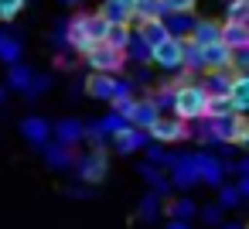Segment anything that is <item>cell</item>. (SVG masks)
<instances>
[{
	"label": "cell",
	"instance_id": "db71d44e",
	"mask_svg": "<svg viewBox=\"0 0 249 229\" xmlns=\"http://www.w3.org/2000/svg\"><path fill=\"white\" fill-rule=\"evenodd\" d=\"M120 4H123V7H133V0H120Z\"/></svg>",
	"mask_w": 249,
	"mask_h": 229
},
{
	"label": "cell",
	"instance_id": "277c9868",
	"mask_svg": "<svg viewBox=\"0 0 249 229\" xmlns=\"http://www.w3.org/2000/svg\"><path fill=\"white\" fill-rule=\"evenodd\" d=\"M72 168H75V174H79L82 185H99L106 178V171H109V157H106V151H92L89 147L82 157L72 161Z\"/></svg>",
	"mask_w": 249,
	"mask_h": 229
},
{
	"label": "cell",
	"instance_id": "1f68e13d",
	"mask_svg": "<svg viewBox=\"0 0 249 229\" xmlns=\"http://www.w3.org/2000/svg\"><path fill=\"white\" fill-rule=\"evenodd\" d=\"M215 188H218V198H215L218 209H235V205L242 202V195H239L235 185H225V181H222V185H215Z\"/></svg>",
	"mask_w": 249,
	"mask_h": 229
},
{
	"label": "cell",
	"instance_id": "c3c4849f",
	"mask_svg": "<svg viewBox=\"0 0 249 229\" xmlns=\"http://www.w3.org/2000/svg\"><path fill=\"white\" fill-rule=\"evenodd\" d=\"M52 45H55V48H65V35L55 31V35H52Z\"/></svg>",
	"mask_w": 249,
	"mask_h": 229
},
{
	"label": "cell",
	"instance_id": "f546056e",
	"mask_svg": "<svg viewBox=\"0 0 249 229\" xmlns=\"http://www.w3.org/2000/svg\"><path fill=\"white\" fill-rule=\"evenodd\" d=\"M130 14H133V21H150V18H160V0H133Z\"/></svg>",
	"mask_w": 249,
	"mask_h": 229
},
{
	"label": "cell",
	"instance_id": "9c48e42d",
	"mask_svg": "<svg viewBox=\"0 0 249 229\" xmlns=\"http://www.w3.org/2000/svg\"><path fill=\"white\" fill-rule=\"evenodd\" d=\"M62 35H65V48H72L75 55H82L89 45H96L92 38H89V28H86V14H75V18H69V24L62 28Z\"/></svg>",
	"mask_w": 249,
	"mask_h": 229
},
{
	"label": "cell",
	"instance_id": "bcb514c9",
	"mask_svg": "<svg viewBox=\"0 0 249 229\" xmlns=\"http://www.w3.org/2000/svg\"><path fill=\"white\" fill-rule=\"evenodd\" d=\"M232 174H239V178H242V174H249V157H239V161L232 164Z\"/></svg>",
	"mask_w": 249,
	"mask_h": 229
},
{
	"label": "cell",
	"instance_id": "8992f818",
	"mask_svg": "<svg viewBox=\"0 0 249 229\" xmlns=\"http://www.w3.org/2000/svg\"><path fill=\"white\" fill-rule=\"evenodd\" d=\"M147 130H140V127H133V123H123L113 137H109V144H113V151L116 154H137V151H143L147 147Z\"/></svg>",
	"mask_w": 249,
	"mask_h": 229
},
{
	"label": "cell",
	"instance_id": "816d5d0a",
	"mask_svg": "<svg viewBox=\"0 0 249 229\" xmlns=\"http://www.w3.org/2000/svg\"><path fill=\"white\" fill-rule=\"evenodd\" d=\"M62 4H69V7H75V4H82V0H62Z\"/></svg>",
	"mask_w": 249,
	"mask_h": 229
},
{
	"label": "cell",
	"instance_id": "ba28073f",
	"mask_svg": "<svg viewBox=\"0 0 249 229\" xmlns=\"http://www.w3.org/2000/svg\"><path fill=\"white\" fill-rule=\"evenodd\" d=\"M167 181H171V188H178V191H188V188L198 185V171H195V164H191V154H174Z\"/></svg>",
	"mask_w": 249,
	"mask_h": 229
},
{
	"label": "cell",
	"instance_id": "e575fe53",
	"mask_svg": "<svg viewBox=\"0 0 249 229\" xmlns=\"http://www.w3.org/2000/svg\"><path fill=\"white\" fill-rule=\"evenodd\" d=\"M198 0H160V18L164 14H195Z\"/></svg>",
	"mask_w": 249,
	"mask_h": 229
},
{
	"label": "cell",
	"instance_id": "d590c367",
	"mask_svg": "<svg viewBox=\"0 0 249 229\" xmlns=\"http://www.w3.org/2000/svg\"><path fill=\"white\" fill-rule=\"evenodd\" d=\"M24 7H28V0H0V21L11 24L14 18H21Z\"/></svg>",
	"mask_w": 249,
	"mask_h": 229
},
{
	"label": "cell",
	"instance_id": "ffe728a7",
	"mask_svg": "<svg viewBox=\"0 0 249 229\" xmlns=\"http://www.w3.org/2000/svg\"><path fill=\"white\" fill-rule=\"evenodd\" d=\"M123 58H126V65H147V58H150V45L133 31L130 41H126V48H123Z\"/></svg>",
	"mask_w": 249,
	"mask_h": 229
},
{
	"label": "cell",
	"instance_id": "7a4b0ae2",
	"mask_svg": "<svg viewBox=\"0 0 249 229\" xmlns=\"http://www.w3.org/2000/svg\"><path fill=\"white\" fill-rule=\"evenodd\" d=\"M147 137L154 140V144H184V140H191V123L188 120H181V116H167V113H160L150 127H147Z\"/></svg>",
	"mask_w": 249,
	"mask_h": 229
},
{
	"label": "cell",
	"instance_id": "d4e9b609",
	"mask_svg": "<svg viewBox=\"0 0 249 229\" xmlns=\"http://www.w3.org/2000/svg\"><path fill=\"white\" fill-rule=\"evenodd\" d=\"M160 21H164L167 35H174V38H184V35L191 31V24H195V14H164Z\"/></svg>",
	"mask_w": 249,
	"mask_h": 229
},
{
	"label": "cell",
	"instance_id": "44dd1931",
	"mask_svg": "<svg viewBox=\"0 0 249 229\" xmlns=\"http://www.w3.org/2000/svg\"><path fill=\"white\" fill-rule=\"evenodd\" d=\"M86 93H89L92 99L109 103V96H113V76H106V72H92V76L86 79Z\"/></svg>",
	"mask_w": 249,
	"mask_h": 229
},
{
	"label": "cell",
	"instance_id": "836d02e7",
	"mask_svg": "<svg viewBox=\"0 0 249 229\" xmlns=\"http://www.w3.org/2000/svg\"><path fill=\"white\" fill-rule=\"evenodd\" d=\"M225 21L249 24V0H229V4H225Z\"/></svg>",
	"mask_w": 249,
	"mask_h": 229
},
{
	"label": "cell",
	"instance_id": "4316f807",
	"mask_svg": "<svg viewBox=\"0 0 249 229\" xmlns=\"http://www.w3.org/2000/svg\"><path fill=\"white\" fill-rule=\"evenodd\" d=\"M174 89H178V82H164V86H157L147 99L160 110V113H171V103H174Z\"/></svg>",
	"mask_w": 249,
	"mask_h": 229
},
{
	"label": "cell",
	"instance_id": "7dc6e473",
	"mask_svg": "<svg viewBox=\"0 0 249 229\" xmlns=\"http://www.w3.org/2000/svg\"><path fill=\"white\" fill-rule=\"evenodd\" d=\"M164 229H191V219H171Z\"/></svg>",
	"mask_w": 249,
	"mask_h": 229
},
{
	"label": "cell",
	"instance_id": "30bf717a",
	"mask_svg": "<svg viewBox=\"0 0 249 229\" xmlns=\"http://www.w3.org/2000/svg\"><path fill=\"white\" fill-rule=\"evenodd\" d=\"M232 65V48L218 38L212 45H201V69H229Z\"/></svg>",
	"mask_w": 249,
	"mask_h": 229
},
{
	"label": "cell",
	"instance_id": "f5cc1de1",
	"mask_svg": "<svg viewBox=\"0 0 249 229\" xmlns=\"http://www.w3.org/2000/svg\"><path fill=\"white\" fill-rule=\"evenodd\" d=\"M4 99H7V89H4V86H0V103H4Z\"/></svg>",
	"mask_w": 249,
	"mask_h": 229
},
{
	"label": "cell",
	"instance_id": "d6a6232c",
	"mask_svg": "<svg viewBox=\"0 0 249 229\" xmlns=\"http://www.w3.org/2000/svg\"><path fill=\"white\" fill-rule=\"evenodd\" d=\"M82 140H89L92 151H106V147H109V137H106L96 123H86V127H82Z\"/></svg>",
	"mask_w": 249,
	"mask_h": 229
},
{
	"label": "cell",
	"instance_id": "60d3db41",
	"mask_svg": "<svg viewBox=\"0 0 249 229\" xmlns=\"http://www.w3.org/2000/svg\"><path fill=\"white\" fill-rule=\"evenodd\" d=\"M232 147H239V151H246L249 147V123H246V116H242V123L235 127V134H232V140H229Z\"/></svg>",
	"mask_w": 249,
	"mask_h": 229
},
{
	"label": "cell",
	"instance_id": "f6af8a7d",
	"mask_svg": "<svg viewBox=\"0 0 249 229\" xmlns=\"http://www.w3.org/2000/svg\"><path fill=\"white\" fill-rule=\"evenodd\" d=\"M130 79H133V86H147V82H150V69H147V65H137Z\"/></svg>",
	"mask_w": 249,
	"mask_h": 229
},
{
	"label": "cell",
	"instance_id": "8d00e7d4",
	"mask_svg": "<svg viewBox=\"0 0 249 229\" xmlns=\"http://www.w3.org/2000/svg\"><path fill=\"white\" fill-rule=\"evenodd\" d=\"M123 123H126V120H123V116H120L116 110H109V113H103V116L96 120V127H99V130H103L106 137H113V134H116V130H120Z\"/></svg>",
	"mask_w": 249,
	"mask_h": 229
},
{
	"label": "cell",
	"instance_id": "8fae6325",
	"mask_svg": "<svg viewBox=\"0 0 249 229\" xmlns=\"http://www.w3.org/2000/svg\"><path fill=\"white\" fill-rule=\"evenodd\" d=\"M21 137L31 144V147H41L45 140H52V123L45 116H24L21 120Z\"/></svg>",
	"mask_w": 249,
	"mask_h": 229
},
{
	"label": "cell",
	"instance_id": "7bdbcfd3",
	"mask_svg": "<svg viewBox=\"0 0 249 229\" xmlns=\"http://www.w3.org/2000/svg\"><path fill=\"white\" fill-rule=\"evenodd\" d=\"M229 69L246 72V69H249V48H235V52H232V65H229Z\"/></svg>",
	"mask_w": 249,
	"mask_h": 229
},
{
	"label": "cell",
	"instance_id": "d6986e66",
	"mask_svg": "<svg viewBox=\"0 0 249 229\" xmlns=\"http://www.w3.org/2000/svg\"><path fill=\"white\" fill-rule=\"evenodd\" d=\"M140 178L154 188V191H160V195H171V181H167V174H164V168H157V164H150V161H143L140 168Z\"/></svg>",
	"mask_w": 249,
	"mask_h": 229
},
{
	"label": "cell",
	"instance_id": "5bb4252c",
	"mask_svg": "<svg viewBox=\"0 0 249 229\" xmlns=\"http://www.w3.org/2000/svg\"><path fill=\"white\" fill-rule=\"evenodd\" d=\"M198 82H201V89H205L208 96H229L232 72H229V69H208L205 79H198Z\"/></svg>",
	"mask_w": 249,
	"mask_h": 229
},
{
	"label": "cell",
	"instance_id": "ac0fdd59",
	"mask_svg": "<svg viewBox=\"0 0 249 229\" xmlns=\"http://www.w3.org/2000/svg\"><path fill=\"white\" fill-rule=\"evenodd\" d=\"M222 41L235 52V48H249V24H239V21H225L222 24Z\"/></svg>",
	"mask_w": 249,
	"mask_h": 229
},
{
	"label": "cell",
	"instance_id": "f907efd6",
	"mask_svg": "<svg viewBox=\"0 0 249 229\" xmlns=\"http://www.w3.org/2000/svg\"><path fill=\"white\" fill-rule=\"evenodd\" d=\"M218 226H222V229H246L242 222H218Z\"/></svg>",
	"mask_w": 249,
	"mask_h": 229
},
{
	"label": "cell",
	"instance_id": "f35d334b",
	"mask_svg": "<svg viewBox=\"0 0 249 229\" xmlns=\"http://www.w3.org/2000/svg\"><path fill=\"white\" fill-rule=\"evenodd\" d=\"M48 86H52V79H48V76H38V72H35V76H31V82H28V89H24V96H28V99H35V96H41V93H45Z\"/></svg>",
	"mask_w": 249,
	"mask_h": 229
},
{
	"label": "cell",
	"instance_id": "b9f144b4",
	"mask_svg": "<svg viewBox=\"0 0 249 229\" xmlns=\"http://www.w3.org/2000/svg\"><path fill=\"white\" fill-rule=\"evenodd\" d=\"M133 103H137V96H120V99H109V106H113V110H116V113H120L123 120L130 116V110H133Z\"/></svg>",
	"mask_w": 249,
	"mask_h": 229
},
{
	"label": "cell",
	"instance_id": "cb8c5ba5",
	"mask_svg": "<svg viewBox=\"0 0 249 229\" xmlns=\"http://www.w3.org/2000/svg\"><path fill=\"white\" fill-rule=\"evenodd\" d=\"M160 209H164V195L150 188L147 195H140V209H137V215H140V222H154V219L160 215Z\"/></svg>",
	"mask_w": 249,
	"mask_h": 229
},
{
	"label": "cell",
	"instance_id": "ab89813d",
	"mask_svg": "<svg viewBox=\"0 0 249 229\" xmlns=\"http://www.w3.org/2000/svg\"><path fill=\"white\" fill-rule=\"evenodd\" d=\"M133 79H120V76H113V96L109 99H120V96H133Z\"/></svg>",
	"mask_w": 249,
	"mask_h": 229
},
{
	"label": "cell",
	"instance_id": "e0dca14e",
	"mask_svg": "<svg viewBox=\"0 0 249 229\" xmlns=\"http://www.w3.org/2000/svg\"><path fill=\"white\" fill-rule=\"evenodd\" d=\"M157 116H160V110H157L150 99H137V103H133V110H130V116H126V123H133V127H140V130H147Z\"/></svg>",
	"mask_w": 249,
	"mask_h": 229
},
{
	"label": "cell",
	"instance_id": "5b68a950",
	"mask_svg": "<svg viewBox=\"0 0 249 229\" xmlns=\"http://www.w3.org/2000/svg\"><path fill=\"white\" fill-rule=\"evenodd\" d=\"M181 41L184 38H174V35H167L164 41H157V45H150V65H157L160 72H178L181 69Z\"/></svg>",
	"mask_w": 249,
	"mask_h": 229
},
{
	"label": "cell",
	"instance_id": "52a82bcc",
	"mask_svg": "<svg viewBox=\"0 0 249 229\" xmlns=\"http://www.w3.org/2000/svg\"><path fill=\"white\" fill-rule=\"evenodd\" d=\"M191 164H195V171H198V181H205V185H222V181H225L222 157H215L212 151H195V154H191Z\"/></svg>",
	"mask_w": 249,
	"mask_h": 229
},
{
	"label": "cell",
	"instance_id": "f1b7e54d",
	"mask_svg": "<svg viewBox=\"0 0 249 229\" xmlns=\"http://www.w3.org/2000/svg\"><path fill=\"white\" fill-rule=\"evenodd\" d=\"M143 151H147V161H150V164H157V168H164V171H167V168H171V161H174V151H167L164 144L147 140V147H143Z\"/></svg>",
	"mask_w": 249,
	"mask_h": 229
},
{
	"label": "cell",
	"instance_id": "681fc988",
	"mask_svg": "<svg viewBox=\"0 0 249 229\" xmlns=\"http://www.w3.org/2000/svg\"><path fill=\"white\" fill-rule=\"evenodd\" d=\"M69 195H75V198H82V195H86V188H82V185H72V188H69Z\"/></svg>",
	"mask_w": 249,
	"mask_h": 229
},
{
	"label": "cell",
	"instance_id": "603a6c76",
	"mask_svg": "<svg viewBox=\"0 0 249 229\" xmlns=\"http://www.w3.org/2000/svg\"><path fill=\"white\" fill-rule=\"evenodd\" d=\"M31 76H35V69H31L28 62H21V58L11 62V65H7V89H21V93H24L28 82H31Z\"/></svg>",
	"mask_w": 249,
	"mask_h": 229
},
{
	"label": "cell",
	"instance_id": "4fadbf2b",
	"mask_svg": "<svg viewBox=\"0 0 249 229\" xmlns=\"http://www.w3.org/2000/svg\"><path fill=\"white\" fill-rule=\"evenodd\" d=\"M41 151H45V164H48L52 171H65V168H72V161H75L72 147H65V144H58V140H55V144L45 140Z\"/></svg>",
	"mask_w": 249,
	"mask_h": 229
},
{
	"label": "cell",
	"instance_id": "7402d4cb",
	"mask_svg": "<svg viewBox=\"0 0 249 229\" xmlns=\"http://www.w3.org/2000/svg\"><path fill=\"white\" fill-rule=\"evenodd\" d=\"M99 18H106V24H133L130 7H123L120 0H103V7L96 11Z\"/></svg>",
	"mask_w": 249,
	"mask_h": 229
},
{
	"label": "cell",
	"instance_id": "ee69618b",
	"mask_svg": "<svg viewBox=\"0 0 249 229\" xmlns=\"http://www.w3.org/2000/svg\"><path fill=\"white\" fill-rule=\"evenodd\" d=\"M201 219H205L208 226H218V222H222V209H218V205H205V209H201Z\"/></svg>",
	"mask_w": 249,
	"mask_h": 229
},
{
	"label": "cell",
	"instance_id": "2e32d148",
	"mask_svg": "<svg viewBox=\"0 0 249 229\" xmlns=\"http://www.w3.org/2000/svg\"><path fill=\"white\" fill-rule=\"evenodd\" d=\"M184 38H191L198 48H201V45H212V41L222 38V24H218V21H198V18H195V24H191V31H188Z\"/></svg>",
	"mask_w": 249,
	"mask_h": 229
},
{
	"label": "cell",
	"instance_id": "4dcf8cb0",
	"mask_svg": "<svg viewBox=\"0 0 249 229\" xmlns=\"http://www.w3.org/2000/svg\"><path fill=\"white\" fill-rule=\"evenodd\" d=\"M130 35H133V28H130V24H109V31H106V38H103V41L123 52V48H126V41H130Z\"/></svg>",
	"mask_w": 249,
	"mask_h": 229
},
{
	"label": "cell",
	"instance_id": "3957f363",
	"mask_svg": "<svg viewBox=\"0 0 249 229\" xmlns=\"http://www.w3.org/2000/svg\"><path fill=\"white\" fill-rule=\"evenodd\" d=\"M82 58H86V65H89L92 72H106V76H120V72L126 69L123 52H120V48H113V45H106V41L89 45V48L82 52Z\"/></svg>",
	"mask_w": 249,
	"mask_h": 229
},
{
	"label": "cell",
	"instance_id": "6da1fadb",
	"mask_svg": "<svg viewBox=\"0 0 249 229\" xmlns=\"http://www.w3.org/2000/svg\"><path fill=\"white\" fill-rule=\"evenodd\" d=\"M205 103H208V93L201 89V82H198V79H191V82H181V86L174 89L171 113H174V116H181V120H188V123H195V120H201V116H205Z\"/></svg>",
	"mask_w": 249,
	"mask_h": 229
},
{
	"label": "cell",
	"instance_id": "484cf974",
	"mask_svg": "<svg viewBox=\"0 0 249 229\" xmlns=\"http://www.w3.org/2000/svg\"><path fill=\"white\" fill-rule=\"evenodd\" d=\"M21 38H14V35H7V31H0V62H18L21 58Z\"/></svg>",
	"mask_w": 249,
	"mask_h": 229
},
{
	"label": "cell",
	"instance_id": "9a60e30c",
	"mask_svg": "<svg viewBox=\"0 0 249 229\" xmlns=\"http://www.w3.org/2000/svg\"><path fill=\"white\" fill-rule=\"evenodd\" d=\"M229 103H232L235 113H246V110H249V72H235V76H232Z\"/></svg>",
	"mask_w": 249,
	"mask_h": 229
},
{
	"label": "cell",
	"instance_id": "74e56055",
	"mask_svg": "<svg viewBox=\"0 0 249 229\" xmlns=\"http://www.w3.org/2000/svg\"><path fill=\"white\" fill-rule=\"evenodd\" d=\"M86 28H89V38H92V41H103L106 31H109L106 18H99V14H86Z\"/></svg>",
	"mask_w": 249,
	"mask_h": 229
},
{
	"label": "cell",
	"instance_id": "7c38bea8",
	"mask_svg": "<svg viewBox=\"0 0 249 229\" xmlns=\"http://www.w3.org/2000/svg\"><path fill=\"white\" fill-rule=\"evenodd\" d=\"M82 120L79 116H65V120H58L55 127H52V134H55V140L58 144H65V147H75V144H82Z\"/></svg>",
	"mask_w": 249,
	"mask_h": 229
},
{
	"label": "cell",
	"instance_id": "83f0119b",
	"mask_svg": "<svg viewBox=\"0 0 249 229\" xmlns=\"http://www.w3.org/2000/svg\"><path fill=\"white\" fill-rule=\"evenodd\" d=\"M160 212H167V219H195V198H174V202H167Z\"/></svg>",
	"mask_w": 249,
	"mask_h": 229
}]
</instances>
